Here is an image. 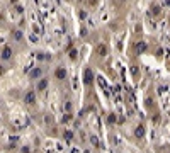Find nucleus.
<instances>
[{"label":"nucleus","mask_w":170,"mask_h":153,"mask_svg":"<svg viewBox=\"0 0 170 153\" xmlns=\"http://www.w3.org/2000/svg\"><path fill=\"white\" fill-rule=\"evenodd\" d=\"M56 76L60 78V80H63V78L66 76V72H65V68H58V70H56Z\"/></svg>","instance_id":"obj_1"},{"label":"nucleus","mask_w":170,"mask_h":153,"mask_svg":"<svg viewBox=\"0 0 170 153\" xmlns=\"http://www.w3.org/2000/svg\"><path fill=\"white\" fill-rule=\"evenodd\" d=\"M145 49H146V44H145V43H138V44H136V51H138V53L145 51Z\"/></svg>","instance_id":"obj_2"},{"label":"nucleus","mask_w":170,"mask_h":153,"mask_svg":"<svg viewBox=\"0 0 170 153\" xmlns=\"http://www.w3.org/2000/svg\"><path fill=\"white\" fill-rule=\"evenodd\" d=\"M141 133H145V129H143V128H138L136 129V136H143Z\"/></svg>","instance_id":"obj_3"},{"label":"nucleus","mask_w":170,"mask_h":153,"mask_svg":"<svg viewBox=\"0 0 170 153\" xmlns=\"http://www.w3.org/2000/svg\"><path fill=\"white\" fill-rule=\"evenodd\" d=\"M99 51H101L99 55H102V56H104V55H105V46H101V48H99Z\"/></svg>","instance_id":"obj_4"}]
</instances>
